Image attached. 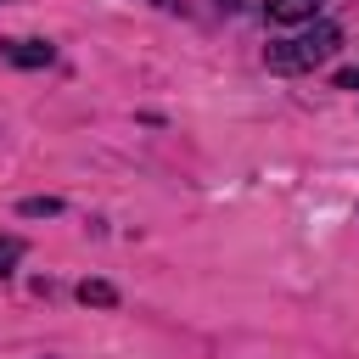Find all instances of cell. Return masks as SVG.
Listing matches in <instances>:
<instances>
[{
    "instance_id": "6da1fadb",
    "label": "cell",
    "mask_w": 359,
    "mask_h": 359,
    "mask_svg": "<svg viewBox=\"0 0 359 359\" xmlns=\"http://www.w3.org/2000/svg\"><path fill=\"white\" fill-rule=\"evenodd\" d=\"M337 45H342V28L320 17V22H309L303 34L275 39V45L264 50V67H269V73H314L320 62H331V56H337Z\"/></svg>"
},
{
    "instance_id": "7a4b0ae2",
    "label": "cell",
    "mask_w": 359,
    "mask_h": 359,
    "mask_svg": "<svg viewBox=\"0 0 359 359\" xmlns=\"http://www.w3.org/2000/svg\"><path fill=\"white\" fill-rule=\"evenodd\" d=\"M0 62H11V67H50L56 62V45L50 39H0Z\"/></svg>"
},
{
    "instance_id": "3957f363",
    "label": "cell",
    "mask_w": 359,
    "mask_h": 359,
    "mask_svg": "<svg viewBox=\"0 0 359 359\" xmlns=\"http://www.w3.org/2000/svg\"><path fill=\"white\" fill-rule=\"evenodd\" d=\"M320 6H325V0H264L269 22H280V28H292V22H314Z\"/></svg>"
},
{
    "instance_id": "277c9868",
    "label": "cell",
    "mask_w": 359,
    "mask_h": 359,
    "mask_svg": "<svg viewBox=\"0 0 359 359\" xmlns=\"http://www.w3.org/2000/svg\"><path fill=\"white\" fill-rule=\"evenodd\" d=\"M79 303H90V309H112V303H118V286H112V280H84V286H79Z\"/></svg>"
},
{
    "instance_id": "5b68a950",
    "label": "cell",
    "mask_w": 359,
    "mask_h": 359,
    "mask_svg": "<svg viewBox=\"0 0 359 359\" xmlns=\"http://www.w3.org/2000/svg\"><path fill=\"white\" fill-rule=\"evenodd\" d=\"M17 213L22 219H50V213H62V196H22Z\"/></svg>"
},
{
    "instance_id": "8992f818",
    "label": "cell",
    "mask_w": 359,
    "mask_h": 359,
    "mask_svg": "<svg viewBox=\"0 0 359 359\" xmlns=\"http://www.w3.org/2000/svg\"><path fill=\"white\" fill-rule=\"evenodd\" d=\"M22 258V236H0V275H11Z\"/></svg>"
},
{
    "instance_id": "52a82bcc",
    "label": "cell",
    "mask_w": 359,
    "mask_h": 359,
    "mask_svg": "<svg viewBox=\"0 0 359 359\" xmlns=\"http://www.w3.org/2000/svg\"><path fill=\"white\" fill-rule=\"evenodd\" d=\"M337 84H342V90H359V67H342V73H337Z\"/></svg>"
}]
</instances>
